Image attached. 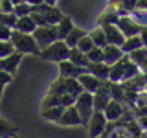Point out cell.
I'll use <instances>...</instances> for the list:
<instances>
[{"label": "cell", "mask_w": 147, "mask_h": 138, "mask_svg": "<svg viewBox=\"0 0 147 138\" xmlns=\"http://www.w3.org/2000/svg\"><path fill=\"white\" fill-rule=\"evenodd\" d=\"M13 52H15V48H13V44L9 41H0V59L11 55Z\"/></svg>", "instance_id": "obj_36"}, {"label": "cell", "mask_w": 147, "mask_h": 138, "mask_svg": "<svg viewBox=\"0 0 147 138\" xmlns=\"http://www.w3.org/2000/svg\"><path fill=\"white\" fill-rule=\"evenodd\" d=\"M77 81H79L83 92H88V94H94V92L99 89V85H101L99 79H96L94 76H90V74H86V72L81 74V76L77 77Z\"/></svg>", "instance_id": "obj_15"}, {"label": "cell", "mask_w": 147, "mask_h": 138, "mask_svg": "<svg viewBox=\"0 0 147 138\" xmlns=\"http://www.w3.org/2000/svg\"><path fill=\"white\" fill-rule=\"evenodd\" d=\"M11 79H13V76H11V74H7V72L0 70V85H4V87H6V85H7V83L11 81Z\"/></svg>", "instance_id": "obj_40"}, {"label": "cell", "mask_w": 147, "mask_h": 138, "mask_svg": "<svg viewBox=\"0 0 147 138\" xmlns=\"http://www.w3.org/2000/svg\"><path fill=\"white\" fill-rule=\"evenodd\" d=\"M145 96H147V92H145Z\"/></svg>", "instance_id": "obj_47"}, {"label": "cell", "mask_w": 147, "mask_h": 138, "mask_svg": "<svg viewBox=\"0 0 147 138\" xmlns=\"http://www.w3.org/2000/svg\"><path fill=\"white\" fill-rule=\"evenodd\" d=\"M85 127H86V131H88V136H90V138H99L105 131H107L109 122H107V118H105L103 112H99V110H94V112H92V116L88 118V122H86Z\"/></svg>", "instance_id": "obj_5"}, {"label": "cell", "mask_w": 147, "mask_h": 138, "mask_svg": "<svg viewBox=\"0 0 147 138\" xmlns=\"http://www.w3.org/2000/svg\"><path fill=\"white\" fill-rule=\"evenodd\" d=\"M76 48L79 50L81 53H85V55L88 53L92 48H94V44H92V41L88 39V33H86V37H83V39L79 41V43H77V46H76Z\"/></svg>", "instance_id": "obj_35"}, {"label": "cell", "mask_w": 147, "mask_h": 138, "mask_svg": "<svg viewBox=\"0 0 147 138\" xmlns=\"http://www.w3.org/2000/svg\"><path fill=\"white\" fill-rule=\"evenodd\" d=\"M116 28L121 31V35L125 37V39H129V37H136L138 33H140V30H142L131 17H119L118 22H116Z\"/></svg>", "instance_id": "obj_7"}, {"label": "cell", "mask_w": 147, "mask_h": 138, "mask_svg": "<svg viewBox=\"0 0 147 138\" xmlns=\"http://www.w3.org/2000/svg\"><path fill=\"white\" fill-rule=\"evenodd\" d=\"M81 74H85V70L76 66V64H72L68 59L59 63V77H63V79H77Z\"/></svg>", "instance_id": "obj_10"}, {"label": "cell", "mask_w": 147, "mask_h": 138, "mask_svg": "<svg viewBox=\"0 0 147 138\" xmlns=\"http://www.w3.org/2000/svg\"><path fill=\"white\" fill-rule=\"evenodd\" d=\"M9 43L13 44V48H15V52L18 53H33V55H39L40 50L37 43L33 41V37L31 35H26V33H18V31H13L11 33V39H9Z\"/></svg>", "instance_id": "obj_1"}, {"label": "cell", "mask_w": 147, "mask_h": 138, "mask_svg": "<svg viewBox=\"0 0 147 138\" xmlns=\"http://www.w3.org/2000/svg\"><path fill=\"white\" fill-rule=\"evenodd\" d=\"M18 135V129L15 123L7 122L6 118H0V138H13Z\"/></svg>", "instance_id": "obj_22"}, {"label": "cell", "mask_w": 147, "mask_h": 138, "mask_svg": "<svg viewBox=\"0 0 147 138\" xmlns=\"http://www.w3.org/2000/svg\"><path fill=\"white\" fill-rule=\"evenodd\" d=\"M15 2L11 0H0V13H13Z\"/></svg>", "instance_id": "obj_37"}, {"label": "cell", "mask_w": 147, "mask_h": 138, "mask_svg": "<svg viewBox=\"0 0 147 138\" xmlns=\"http://www.w3.org/2000/svg\"><path fill=\"white\" fill-rule=\"evenodd\" d=\"M35 22L31 17H22V18H17V24L13 28V31H18V33H26V35H31L35 31Z\"/></svg>", "instance_id": "obj_18"}, {"label": "cell", "mask_w": 147, "mask_h": 138, "mask_svg": "<svg viewBox=\"0 0 147 138\" xmlns=\"http://www.w3.org/2000/svg\"><path fill=\"white\" fill-rule=\"evenodd\" d=\"M92 101H94V110H99L103 112L105 107L110 101V92H109V81H101L99 89L92 94Z\"/></svg>", "instance_id": "obj_6"}, {"label": "cell", "mask_w": 147, "mask_h": 138, "mask_svg": "<svg viewBox=\"0 0 147 138\" xmlns=\"http://www.w3.org/2000/svg\"><path fill=\"white\" fill-rule=\"evenodd\" d=\"M136 125L140 127L142 133H147V116H140L136 118Z\"/></svg>", "instance_id": "obj_39"}, {"label": "cell", "mask_w": 147, "mask_h": 138, "mask_svg": "<svg viewBox=\"0 0 147 138\" xmlns=\"http://www.w3.org/2000/svg\"><path fill=\"white\" fill-rule=\"evenodd\" d=\"M64 90H66V94L74 96V98H77V96L83 92V89H81V85H79L77 79H64Z\"/></svg>", "instance_id": "obj_30"}, {"label": "cell", "mask_w": 147, "mask_h": 138, "mask_svg": "<svg viewBox=\"0 0 147 138\" xmlns=\"http://www.w3.org/2000/svg\"><path fill=\"white\" fill-rule=\"evenodd\" d=\"M101 30H103V33H105V41H107V44L121 48V44L125 43V37H123L121 31L116 28V24H114V26H103Z\"/></svg>", "instance_id": "obj_11"}, {"label": "cell", "mask_w": 147, "mask_h": 138, "mask_svg": "<svg viewBox=\"0 0 147 138\" xmlns=\"http://www.w3.org/2000/svg\"><path fill=\"white\" fill-rule=\"evenodd\" d=\"M13 15L17 18H22V17H30L31 15V2H15V7H13Z\"/></svg>", "instance_id": "obj_25"}, {"label": "cell", "mask_w": 147, "mask_h": 138, "mask_svg": "<svg viewBox=\"0 0 147 138\" xmlns=\"http://www.w3.org/2000/svg\"><path fill=\"white\" fill-rule=\"evenodd\" d=\"M109 92H110V99H116V101H119V103H123L125 89L121 87V83H110L109 81Z\"/></svg>", "instance_id": "obj_29"}, {"label": "cell", "mask_w": 147, "mask_h": 138, "mask_svg": "<svg viewBox=\"0 0 147 138\" xmlns=\"http://www.w3.org/2000/svg\"><path fill=\"white\" fill-rule=\"evenodd\" d=\"M123 112H125L123 103H119V101H116V99H110L109 105H107V107H105V110H103V114H105V118H107L109 123H118L119 120H121Z\"/></svg>", "instance_id": "obj_8"}, {"label": "cell", "mask_w": 147, "mask_h": 138, "mask_svg": "<svg viewBox=\"0 0 147 138\" xmlns=\"http://www.w3.org/2000/svg\"><path fill=\"white\" fill-rule=\"evenodd\" d=\"M48 94H53V96H63V94H66V90H64V79H63V77H57V79H55L52 85H50Z\"/></svg>", "instance_id": "obj_31"}, {"label": "cell", "mask_w": 147, "mask_h": 138, "mask_svg": "<svg viewBox=\"0 0 147 138\" xmlns=\"http://www.w3.org/2000/svg\"><path fill=\"white\" fill-rule=\"evenodd\" d=\"M140 48H144V44H142V41H140V37H129V39H125V43L121 44V52L123 55H129V53H132V52H136V50H140Z\"/></svg>", "instance_id": "obj_23"}, {"label": "cell", "mask_w": 147, "mask_h": 138, "mask_svg": "<svg viewBox=\"0 0 147 138\" xmlns=\"http://www.w3.org/2000/svg\"><path fill=\"white\" fill-rule=\"evenodd\" d=\"M140 72H142L140 68H138L134 63H131V61H129V57H127V61H125V66H123V79H121V83H127V81H131L132 77H136Z\"/></svg>", "instance_id": "obj_26"}, {"label": "cell", "mask_w": 147, "mask_h": 138, "mask_svg": "<svg viewBox=\"0 0 147 138\" xmlns=\"http://www.w3.org/2000/svg\"><path fill=\"white\" fill-rule=\"evenodd\" d=\"M127 57H129V61L134 63L138 68H142V66L147 63V50H145V48H140V50H136V52L129 53Z\"/></svg>", "instance_id": "obj_27"}, {"label": "cell", "mask_w": 147, "mask_h": 138, "mask_svg": "<svg viewBox=\"0 0 147 138\" xmlns=\"http://www.w3.org/2000/svg\"><path fill=\"white\" fill-rule=\"evenodd\" d=\"M145 92H147V85H145Z\"/></svg>", "instance_id": "obj_46"}, {"label": "cell", "mask_w": 147, "mask_h": 138, "mask_svg": "<svg viewBox=\"0 0 147 138\" xmlns=\"http://www.w3.org/2000/svg\"><path fill=\"white\" fill-rule=\"evenodd\" d=\"M129 17H131L140 28H145V26H147V11H140V9H134V11H132Z\"/></svg>", "instance_id": "obj_32"}, {"label": "cell", "mask_w": 147, "mask_h": 138, "mask_svg": "<svg viewBox=\"0 0 147 138\" xmlns=\"http://www.w3.org/2000/svg\"><path fill=\"white\" fill-rule=\"evenodd\" d=\"M0 24L9 28V30H13L17 24V17L13 13H0Z\"/></svg>", "instance_id": "obj_33"}, {"label": "cell", "mask_w": 147, "mask_h": 138, "mask_svg": "<svg viewBox=\"0 0 147 138\" xmlns=\"http://www.w3.org/2000/svg\"><path fill=\"white\" fill-rule=\"evenodd\" d=\"M2 94H4V85H0V98H2Z\"/></svg>", "instance_id": "obj_43"}, {"label": "cell", "mask_w": 147, "mask_h": 138, "mask_svg": "<svg viewBox=\"0 0 147 138\" xmlns=\"http://www.w3.org/2000/svg\"><path fill=\"white\" fill-rule=\"evenodd\" d=\"M68 61L72 64H76V66H79L85 70L86 66H88V59H86L85 53H81L77 48H70V53H68Z\"/></svg>", "instance_id": "obj_21"}, {"label": "cell", "mask_w": 147, "mask_h": 138, "mask_svg": "<svg viewBox=\"0 0 147 138\" xmlns=\"http://www.w3.org/2000/svg\"><path fill=\"white\" fill-rule=\"evenodd\" d=\"M63 110H64V107H52V109H44V110H40V116H42L44 120H48V122L57 123V122H59V118H61V114H63Z\"/></svg>", "instance_id": "obj_28"}, {"label": "cell", "mask_w": 147, "mask_h": 138, "mask_svg": "<svg viewBox=\"0 0 147 138\" xmlns=\"http://www.w3.org/2000/svg\"><path fill=\"white\" fill-rule=\"evenodd\" d=\"M138 37H140L142 44H144V48H145V46H147V26H145V28H142V30H140V33H138Z\"/></svg>", "instance_id": "obj_41"}, {"label": "cell", "mask_w": 147, "mask_h": 138, "mask_svg": "<svg viewBox=\"0 0 147 138\" xmlns=\"http://www.w3.org/2000/svg\"><path fill=\"white\" fill-rule=\"evenodd\" d=\"M11 33H13V30H9V28L0 24V41H9L11 39Z\"/></svg>", "instance_id": "obj_38"}, {"label": "cell", "mask_w": 147, "mask_h": 138, "mask_svg": "<svg viewBox=\"0 0 147 138\" xmlns=\"http://www.w3.org/2000/svg\"><path fill=\"white\" fill-rule=\"evenodd\" d=\"M86 59L88 63H103V48H92L88 53H86Z\"/></svg>", "instance_id": "obj_34"}, {"label": "cell", "mask_w": 147, "mask_h": 138, "mask_svg": "<svg viewBox=\"0 0 147 138\" xmlns=\"http://www.w3.org/2000/svg\"><path fill=\"white\" fill-rule=\"evenodd\" d=\"M125 61H127V55H123L121 59L112 64V66L109 68V81L110 83H121L123 79V66H125Z\"/></svg>", "instance_id": "obj_17"}, {"label": "cell", "mask_w": 147, "mask_h": 138, "mask_svg": "<svg viewBox=\"0 0 147 138\" xmlns=\"http://www.w3.org/2000/svg\"><path fill=\"white\" fill-rule=\"evenodd\" d=\"M118 18H119L118 17V11H116V7H114V4L110 2L109 7L98 17V26L99 28H103V26H114L118 22Z\"/></svg>", "instance_id": "obj_14"}, {"label": "cell", "mask_w": 147, "mask_h": 138, "mask_svg": "<svg viewBox=\"0 0 147 138\" xmlns=\"http://www.w3.org/2000/svg\"><path fill=\"white\" fill-rule=\"evenodd\" d=\"M99 138H107V135H105V133H103V135H101V136H99Z\"/></svg>", "instance_id": "obj_44"}, {"label": "cell", "mask_w": 147, "mask_h": 138, "mask_svg": "<svg viewBox=\"0 0 147 138\" xmlns=\"http://www.w3.org/2000/svg\"><path fill=\"white\" fill-rule=\"evenodd\" d=\"M20 61H22V53L13 52L11 55H7V57L0 59V70H4V72H7V74H11V76H13V72L18 68Z\"/></svg>", "instance_id": "obj_12"}, {"label": "cell", "mask_w": 147, "mask_h": 138, "mask_svg": "<svg viewBox=\"0 0 147 138\" xmlns=\"http://www.w3.org/2000/svg\"><path fill=\"white\" fill-rule=\"evenodd\" d=\"M88 39L92 41V44L96 46V48H105L107 46V41H105V33H103V30L98 26L96 30H92L90 33H88Z\"/></svg>", "instance_id": "obj_24"}, {"label": "cell", "mask_w": 147, "mask_h": 138, "mask_svg": "<svg viewBox=\"0 0 147 138\" xmlns=\"http://www.w3.org/2000/svg\"><path fill=\"white\" fill-rule=\"evenodd\" d=\"M13 138H22V136H18V135H17V136H13Z\"/></svg>", "instance_id": "obj_45"}, {"label": "cell", "mask_w": 147, "mask_h": 138, "mask_svg": "<svg viewBox=\"0 0 147 138\" xmlns=\"http://www.w3.org/2000/svg\"><path fill=\"white\" fill-rule=\"evenodd\" d=\"M121 57H123V52H121V48H118V46H110V44H107V46L103 48V63L107 64V66H112V64H116Z\"/></svg>", "instance_id": "obj_16"}, {"label": "cell", "mask_w": 147, "mask_h": 138, "mask_svg": "<svg viewBox=\"0 0 147 138\" xmlns=\"http://www.w3.org/2000/svg\"><path fill=\"white\" fill-rule=\"evenodd\" d=\"M83 37H86V31L83 30V28H79V26H74L72 31L64 37V44H66L68 48H76L77 43H79Z\"/></svg>", "instance_id": "obj_19"}, {"label": "cell", "mask_w": 147, "mask_h": 138, "mask_svg": "<svg viewBox=\"0 0 147 138\" xmlns=\"http://www.w3.org/2000/svg\"><path fill=\"white\" fill-rule=\"evenodd\" d=\"M68 53H70V48L64 44V41H55L50 46H46L44 50H40V57L46 59V61H53V63H63L68 59Z\"/></svg>", "instance_id": "obj_2"}, {"label": "cell", "mask_w": 147, "mask_h": 138, "mask_svg": "<svg viewBox=\"0 0 147 138\" xmlns=\"http://www.w3.org/2000/svg\"><path fill=\"white\" fill-rule=\"evenodd\" d=\"M59 125H63V127H76V125H83L81 123V118H79V114H77V110L76 107H66L63 110V114H61V118H59Z\"/></svg>", "instance_id": "obj_9"}, {"label": "cell", "mask_w": 147, "mask_h": 138, "mask_svg": "<svg viewBox=\"0 0 147 138\" xmlns=\"http://www.w3.org/2000/svg\"><path fill=\"white\" fill-rule=\"evenodd\" d=\"M33 41L37 43L39 50H44L46 46H50L52 43L59 41V35H57V28L55 26H39L35 28V31L31 33Z\"/></svg>", "instance_id": "obj_3"}, {"label": "cell", "mask_w": 147, "mask_h": 138, "mask_svg": "<svg viewBox=\"0 0 147 138\" xmlns=\"http://www.w3.org/2000/svg\"><path fill=\"white\" fill-rule=\"evenodd\" d=\"M74 26H76V24H74V20H72V18L68 17V15H64L61 20H59V24L55 26V28H57L59 41H64V37H66V35L72 31V28H74Z\"/></svg>", "instance_id": "obj_20"}, {"label": "cell", "mask_w": 147, "mask_h": 138, "mask_svg": "<svg viewBox=\"0 0 147 138\" xmlns=\"http://www.w3.org/2000/svg\"><path fill=\"white\" fill-rule=\"evenodd\" d=\"M109 68L105 63H88V66L85 68L86 74H90V76H94L96 79L99 81H109Z\"/></svg>", "instance_id": "obj_13"}, {"label": "cell", "mask_w": 147, "mask_h": 138, "mask_svg": "<svg viewBox=\"0 0 147 138\" xmlns=\"http://www.w3.org/2000/svg\"><path fill=\"white\" fill-rule=\"evenodd\" d=\"M134 9H140V11H147V2H136Z\"/></svg>", "instance_id": "obj_42"}, {"label": "cell", "mask_w": 147, "mask_h": 138, "mask_svg": "<svg viewBox=\"0 0 147 138\" xmlns=\"http://www.w3.org/2000/svg\"><path fill=\"white\" fill-rule=\"evenodd\" d=\"M74 107H76L77 114H79V118H81V123H83V125H86L88 118L92 116V112H94V101H92V94H88V92H81V94L76 98Z\"/></svg>", "instance_id": "obj_4"}]
</instances>
